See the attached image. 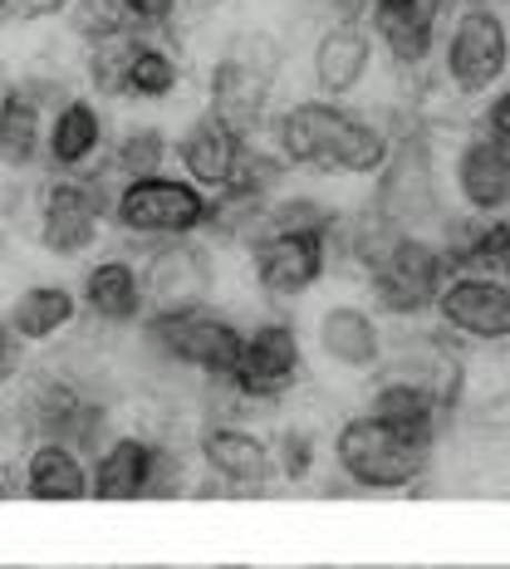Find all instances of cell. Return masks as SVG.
<instances>
[{
  "instance_id": "cell-14",
  "label": "cell",
  "mask_w": 510,
  "mask_h": 569,
  "mask_svg": "<svg viewBox=\"0 0 510 569\" xmlns=\"http://www.w3.org/2000/svg\"><path fill=\"white\" fill-rule=\"evenodd\" d=\"M329 236L324 231H260L251 241L256 284L270 300H304L329 276Z\"/></svg>"
},
{
  "instance_id": "cell-22",
  "label": "cell",
  "mask_w": 510,
  "mask_h": 569,
  "mask_svg": "<svg viewBox=\"0 0 510 569\" xmlns=\"http://www.w3.org/2000/svg\"><path fill=\"white\" fill-rule=\"evenodd\" d=\"M152 452L158 442L142 432H109V442L93 452L89 461V501H148V481H152Z\"/></svg>"
},
{
  "instance_id": "cell-20",
  "label": "cell",
  "mask_w": 510,
  "mask_h": 569,
  "mask_svg": "<svg viewBox=\"0 0 510 569\" xmlns=\"http://www.w3.org/2000/svg\"><path fill=\"white\" fill-rule=\"evenodd\" d=\"M103 148H109V113L89 93H74L44 118V162H50V172H89V162H99Z\"/></svg>"
},
{
  "instance_id": "cell-13",
  "label": "cell",
  "mask_w": 510,
  "mask_h": 569,
  "mask_svg": "<svg viewBox=\"0 0 510 569\" xmlns=\"http://www.w3.org/2000/svg\"><path fill=\"white\" fill-rule=\"evenodd\" d=\"M378 69V44L363 20H324L310 44V84L314 99L349 103L369 89Z\"/></svg>"
},
{
  "instance_id": "cell-19",
  "label": "cell",
  "mask_w": 510,
  "mask_h": 569,
  "mask_svg": "<svg viewBox=\"0 0 510 569\" xmlns=\"http://www.w3.org/2000/svg\"><path fill=\"white\" fill-rule=\"evenodd\" d=\"M452 192L461 217H506L510 207V148L467 133L452 152Z\"/></svg>"
},
{
  "instance_id": "cell-4",
  "label": "cell",
  "mask_w": 510,
  "mask_h": 569,
  "mask_svg": "<svg viewBox=\"0 0 510 569\" xmlns=\"http://www.w3.org/2000/svg\"><path fill=\"white\" fill-rule=\"evenodd\" d=\"M442 84L457 99H486L510 79V20L496 0H467L437 40Z\"/></svg>"
},
{
  "instance_id": "cell-12",
  "label": "cell",
  "mask_w": 510,
  "mask_h": 569,
  "mask_svg": "<svg viewBox=\"0 0 510 569\" xmlns=\"http://www.w3.org/2000/svg\"><path fill=\"white\" fill-rule=\"evenodd\" d=\"M314 353L324 369L349 373V378L383 373V363H388L383 315L363 300H329L314 315Z\"/></svg>"
},
{
  "instance_id": "cell-6",
  "label": "cell",
  "mask_w": 510,
  "mask_h": 569,
  "mask_svg": "<svg viewBox=\"0 0 510 569\" xmlns=\"http://www.w3.org/2000/svg\"><path fill=\"white\" fill-rule=\"evenodd\" d=\"M113 187L118 182L109 172L93 177V168L54 172L40 187V201H34V241H40V251L54 260H84L103 241Z\"/></svg>"
},
{
  "instance_id": "cell-28",
  "label": "cell",
  "mask_w": 510,
  "mask_h": 569,
  "mask_svg": "<svg viewBox=\"0 0 510 569\" xmlns=\"http://www.w3.org/2000/svg\"><path fill=\"white\" fill-rule=\"evenodd\" d=\"M172 158V133L168 123H152V118H142V123H128L123 133L113 138L109 148V177L113 182H128V177H152L162 172Z\"/></svg>"
},
{
  "instance_id": "cell-3",
  "label": "cell",
  "mask_w": 510,
  "mask_h": 569,
  "mask_svg": "<svg viewBox=\"0 0 510 569\" xmlns=\"http://www.w3.org/2000/svg\"><path fill=\"white\" fill-rule=\"evenodd\" d=\"M369 207L402 236H432V241H442L452 207H447L442 162H437V142L427 128L412 123L393 138L383 168L373 172Z\"/></svg>"
},
{
  "instance_id": "cell-2",
  "label": "cell",
  "mask_w": 510,
  "mask_h": 569,
  "mask_svg": "<svg viewBox=\"0 0 510 569\" xmlns=\"http://www.w3.org/2000/svg\"><path fill=\"white\" fill-rule=\"evenodd\" d=\"M284 74V44L266 26H241L221 40V54L207 69V109L236 138H260L276 113Z\"/></svg>"
},
{
  "instance_id": "cell-7",
  "label": "cell",
  "mask_w": 510,
  "mask_h": 569,
  "mask_svg": "<svg viewBox=\"0 0 510 569\" xmlns=\"http://www.w3.org/2000/svg\"><path fill=\"white\" fill-rule=\"evenodd\" d=\"M241 335L231 315L217 305H187V310H152L142 315V339L162 363H177L187 373H201L211 383H227L241 353Z\"/></svg>"
},
{
  "instance_id": "cell-16",
  "label": "cell",
  "mask_w": 510,
  "mask_h": 569,
  "mask_svg": "<svg viewBox=\"0 0 510 569\" xmlns=\"http://www.w3.org/2000/svg\"><path fill=\"white\" fill-rule=\"evenodd\" d=\"M142 276V295H148V315L152 310H187V305H211V290H217V260L197 241V236H182V241H162L142 256L138 266Z\"/></svg>"
},
{
  "instance_id": "cell-9",
  "label": "cell",
  "mask_w": 510,
  "mask_h": 569,
  "mask_svg": "<svg viewBox=\"0 0 510 569\" xmlns=\"http://www.w3.org/2000/svg\"><path fill=\"white\" fill-rule=\"evenodd\" d=\"M452 260H447V246L432 241V236H398L388 246V256L369 270V290H373V310L393 315V319H418L432 310L437 284L447 280Z\"/></svg>"
},
{
  "instance_id": "cell-31",
  "label": "cell",
  "mask_w": 510,
  "mask_h": 569,
  "mask_svg": "<svg viewBox=\"0 0 510 569\" xmlns=\"http://www.w3.org/2000/svg\"><path fill=\"white\" fill-rule=\"evenodd\" d=\"M192 471H187V457L177 452L172 442H158L152 452V481H148V501H172V496H187L192 491Z\"/></svg>"
},
{
  "instance_id": "cell-18",
  "label": "cell",
  "mask_w": 510,
  "mask_h": 569,
  "mask_svg": "<svg viewBox=\"0 0 510 569\" xmlns=\"http://www.w3.org/2000/svg\"><path fill=\"white\" fill-rule=\"evenodd\" d=\"M246 142L251 138H236L227 123H217L207 109H197L187 118V128L172 138V152H177V177L197 187L207 197H221L236 187V172H241V158H246Z\"/></svg>"
},
{
  "instance_id": "cell-34",
  "label": "cell",
  "mask_w": 510,
  "mask_h": 569,
  "mask_svg": "<svg viewBox=\"0 0 510 569\" xmlns=\"http://www.w3.org/2000/svg\"><path fill=\"white\" fill-rule=\"evenodd\" d=\"M16 353H20V343H16V335H10L6 315H0V383L16 378Z\"/></svg>"
},
{
  "instance_id": "cell-39",
  "label": "cell",
  "mask_w": 510,
  "mask_h": 569,
  "mask_svg": "<svg viewBox=\"0 0 510 569\" xmlns=\"http://www.w3.org/2000/svg\"><path fill=\"white\" fill-rule=\"evenodd\" d=\"M373 6H388V0H369V10H373Z\"/></svg>"
},
{
  "instance_id": "cell-40",
  "label": "cell",
  "mask_w": 510,
  "mask_h": 569,
  "mask_svg": "<svg viewBox=\"0 0 510 569\" xmlns=\"http://www.w3.org/2000/svg\"><path fill=\"white\" fill-rule=\"evenodd\" d=\"M0 40H6V20H0Z\"/></svg>"
},
{
  "instance_id": "cell-36",
  "label": "cell",
  "mask_w": 510,
  "mask_h": 569,
  "mask_svg": "<svg viewBox=\"0 0 510 569\" xmlns=\"http://www.w3.org/2000/svg\"><path fill=\"white\" fill-rule=\"evenodd\" d=\"M20 491V477H16V467L10 461H0V501H10V496Z\"/></svg>"
},
{
  "instance_id": "cell-38",
  "label": "cell",
  "mask_w": 510,
  "mask_h": 569,
  "mask_svg": "<svg viewBox=\"0 0 510 569\" xmlns=\"http://www.w3.org/2000/svg\"><path fill=\"white\" fill-rule=\"evenodd\" d=\"M452 569H506V565H452Z\"/></svg>"
},
{
  "instance_id": "cell-37",
  "label": "cell",
  "mask_w": 510,
  "mask_h": 569,
  "mask_svg": "<svg viewBox=\"0 0 510 569\" xmlns=\"http://www.w3.org/2000/svg\"><path fill=\"white\" fill-rule=\"evenodd\" d=\"M217 569H256V565H246V560H221Z\"/></svg>"
},
{
  "instance_id": "cell-24",
  "label": "cell",
  "mask_w": 510,
  "mask_h": 569,
  "mask_svg": "<svg viewBox=\"0 0 510 569\" xmlns=\"http://www.w3.org/2000/svg\"><path fill=\"white\" fill-rule=\"evenodd\" d=\"M20 491L30 501H44V506H74V501H89V461L84 452L64 442H50V437H34L26 447V461H20Z\"/></svg>"
},
{
  "instance_id": "cell-27",
  "label": "cell",
  "mask_w": 510,
  "mask_h": 569,
  "mask_svg": "<svg viewBox=\"0 0 510 569\" xmlns=\"http://www.w3.org/2000/svg\"><path fill=\"white\" fill-rule=\"evenodd\" d=\"M44 162V113L16 84H0V168L30 172Z\"/></svg>"
},
{
  "instance_id": "cell-35",
  "label": "cell",
  "mask_w": 510,
  "mask_h": 569,
  "mask_svg": "<svg viewBox=\"0 0 510 569\" xmlns=\"http://www.w3.org/2000/svg\"><path fill=\"white\" fill-rule=\"evenodd\" d=\"M418 6H422L427 16H432V20H437V26H447V20H452L457 10L467 6V0H418Z\"/></svg>"
},
{
  "instance_id": "cell-11",
  "label": "cell",
  "mask_w": 510,
  "mask_h": 569,
  "mask_svg": "<svg viewBox=\"0 0 510 569\" xmlns=\"http://www.w3.org/2000/svg\"><path fill=\"white\" fill-rule=\"evenodd\" d=\"M442 335L467 343H506L510 339V280L481 270H447L437 284L432 310Z\"/></svg>"
},
{
  "instance_id": "cell-26",
  "label": "cell",
  "mask_w": 510,
  "mask_h": 569,
  "mask_svg": "<svg viewBox=\"0 0 510 569\" xmlns=\"http://www.w3.org/2000/svg\"><path fill=\"white\" fill-rule=\"evenodd\" d=\"M182 93V59L162 34H133L123 64V103H168Z\"/></svg>"
},
{
  "instance_id": "cell-17",
  "label": "cell",
  "mask_w": 510,
  "mask_h": 569,
  "mask_svg": "<svg viewBox=\"0 0 510 569\" xmlns=\"http://www.w3.org/2000/svg\"><path fill=\"white\" fill-rule=\"evenodd\" d=\"M383 378L373 383V398H369V418L388 422L393 432L412 437L418 447H437V432H442V412L452 408V393L442 383L422 373H408V369H393L383 363Z\"/></svg>"
},
{
  "instance_id": "cell-33",
  "label": "cell",
  "mask_w": 510,
  "mask_h": 569,
  "mask_svg": "<svg viewBox=\"0 0 510 569\" xmlns=\"http://www.w3.org/2000/svg\"><path fill=\"white\" fill-rule=\"evenodd\" d=\"M128 10L142 34H168L177 26V0H128Z\"/></svg>"
},
{
  "instance_id": "cell-1",
  "label": "cell",
  "mask_w": 510,
  "mask_h": 569,
  "mask_svg": "<svg viewBox=\"0 0 510 569\" xmlns=\"http://www.w3.org/2000/svg\"><path fill=\"white\" fill-rule=\"evenodd\" d=\"M266 148L284 162V172L310 177H373L393 148V128L378 113L329 99H294L270 113Z\"/></svg>"
},
{
  "instance_id": "cell-10",
  "label": "cell",
  "mask_w": 510,
  "mask_h": 569,
  "mask_svg": "<svg viewBox=\"0 0 510 569\" xmlns=\"http://www.w3.org/2000/svg\"><path fill=\"white\" fill-rule=\"evenodd\" d=\"M304 378V335L290 319H266V325L246 329L241 353L227 383L241 402H280Z\"/></svg>"
},
{
  "instance_id": "cell-32",
  "label": "cell",
  "mask_w": 510,
  "mask_h": 569,
  "mask_svg": "<svg viewBox=\"0 0 510 569\" xmlns=\"http://www.w3.org/2000/svg\"><path fill=\"white\" fill-rule=\"evenodd\" d=\"M471 133H481L491 142H506L510 148V93L506 89H496V93H486L481 99V113H477V128H471Z\"/></svg>"
},
{
  "instance_id": "cell-21",
  "label": "cell",
  "mask_w": 510,
  "mask_h": 569,
  "mask_svg": "<svg viewBox=\"0 0 510 569\" xmlns=\"http://www.w3.org/2000/svg\"><path fill=\"white\" fill-rule=\"evenodd\" d=\"M363 26H369L378 54L393 59V69H402V74H422V69L437 59L442 26L427 16L418 0H388V6H373Z\"/></svg>"
},
{
  "instance_id": "cell-30",
  "label": "cell",
  "mask_w": 510,
  "mask_h": 569,
  "mask_svg": "<svg viewBox=\"0 0 510 569\" xmlns=\"http://www.w3.org/2000/svg\"><path fill=\"white\" fill-rule=\"evenodd\" d=\"M270 461H276V477L300 486L314 477V461H319V442L314 432H304V427H284V432L270 442Z\"/></svg>"
},
{
  "instance_id": "cell-8",
  "label": "cell",
  "mask_w": 510,
  "mask_h": 569,
  "mask_svg": "<svg viewBox=\"0 0 510 569\" xmlns=\"http://www.w3.org/2000/svg\"><path fill=\"white\" fill-rule=\"evenodd\" d=\"M109 221L123 236H133V241H182V236L207 231L211 197L172 172L128 177V182L113 187Z\"/></svg>"
},
{
  "instance_id": "cell-15",
  "label": "cell",
  "mask_w": 510,
  "mask_h": 569,
  "mask_svg": "<svg viewBox=\"0 0 510 569\" xmlns=\"http://www.w3.org/2000/svg\"><path fill=\"white\" fill-rule=\"evenodd\" d=\"M197 461L207 471V481H221V491L236 496H260L276 481V461H270V437L256 427L221 418L201 427L197 437Z\"/></svg>"
},
{
  "instance_id": "cell-41",
  "label": "cell",
  "mask_w": 510,
  "mask_h": 569,
  "mask_svg": "<svg viewBox=\"0 0 510 569\" xmlns=\"http://www.w3.org/2000/svg\"><path fill=\"white\" fill-rule=\"evenodd\" d=\"M496 6H506V0H496Z\"/></svg>"
},
{
  "instance_id": "cell-23",
  "label": "cell",
  "mask_w": 510,
  "mask_h": 569,
  "mask_svg": "<svg viewBox=\"0 0 510 569\" xmlns=\"http://www.w3.org/2000/svg\"><path fill=\"white\" fill-rule=\"evenodd\" d=\"M79 310H89L99 325L128 329L142 325L148 315V295H142V276L133 256H99L79 280Z\"/></svg>"
},
{
  "instance_id": "cell-25",
  "label": "cell",
  "mask_w": 510,
  "mask_h": 569,
  "mask_svg": "<svg viewBox=\"0 0 510 569\" xmlns=\"http://www.w3.org/2000/svg\"><path fill=\"white\" fill-rule=\"evenodd\" d=\"M79 295L74 284H59V280H34L26 290L10 300L6 310V325L16 343H30V349H44V343L64 339L69 329L79 325Z\"/></svg>"
},
{
  "instance_id": "cell-29",
  "label": "cell",
  "mask_w": 510,
  "mask_h": 569,
  "mask_svg": "<svg viewBox=\"0 0 510 569\" xmlns=\"http://www.w3.org/2000/svg\"><path fill=\"white\" fill-rule=\"evenodd\" d=\"M59 20H64V34L69 40H79L84 50L103 40H123V34H133V10H128V0H59Z\"/></svg>"
},
{
  "instance_id": "cell-5",
  "label": "cell",
  "mask_w": 510,
  "mask_h": 569,
  "mask_svg": "<svg viewBox=\"0 0 510 569\" xmlns=\"http://www.w3.org/2000/svg\"><path fill=\"white\" fill-rule=\"evenodd\" d=\"M427 461H432V447H418L412 437L393 432L369 412L343 418L334 432V467L353 491H373V496L412 491L427 477Z\"/></svg>"
}]
</instances>
